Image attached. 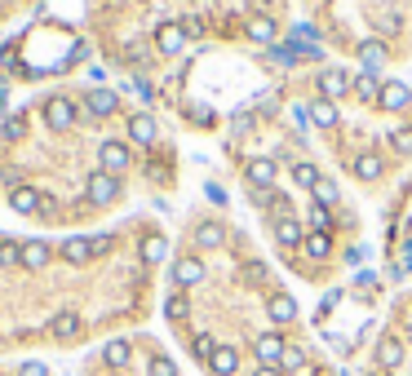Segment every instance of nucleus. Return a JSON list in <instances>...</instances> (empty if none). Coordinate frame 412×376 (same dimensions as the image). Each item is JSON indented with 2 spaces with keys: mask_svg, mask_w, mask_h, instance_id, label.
Here are the masks:
<instances>
[{
  "mask_svg": "<svg viewBox=\"0 0 412 376\" xmlns=\"http://www.w3.org/2000/svg\"><path fill=\"white\" fill-rule=\"evenodd\" d=\"M84 195H89L93 209H106V204L120 199V177H116V173H93L89 186H84Z\"/></svg>",
  "mask_w": 412,
  "mask_h": 376,
  "instance_id": "obj_1",
  "label": "nucleus"
},
{
  "mask_svg": "<svg viewBox=\"0 0 412 376\" xmlns=\"http://www.w3.org/2000/svg\"><path fill=\"white\" fill-rule=\"evenodd\" d=\"M319 98H328V102H337V98H346L350 89H355V80H350V71H342V67H324L319 76Z\"/></svg>",
  "mask_w": 412,
  "mask_h": 376,
  "instance_id": "obj_2",
  "label": "nucleus"
},
{
  "mask_svg": "<svg viewBox=\"0 0 412 376\" xmlns=\"http://www.w3.org/2000/svg\"><path fill=\"white\" fill-rule=\"evenodd\" d=\"M284 336L280 332H262L258 341H253V354H258V363L262 368H280V359H284Z\"/></svg>",
  "mask_w": 412,
  "mask_h": 376,
  "instance_id": "obj_3",
  "label": "nucleus"
},
{
  "mask_svg": "<svg viewBox=\"0 0 412 376\" xmlns=\"http://www.w3.org/2000/svg\"><path fill=\"white\" fill-rule=\"evenodd\" d=\"M408 102H412V89L404 80H381V93H377L381 111H408Z\"/></svg>",
  "mask_w": 412,
  "mask_h": 376,
  "instance_id": "obj_4",
  "label": "nucleus"
},
{
  "mask_svg": "<svg viewBox=\"0 0 412 376\" xmlns=\"http://www.w3.org/2000/svg\"><path fill=\"white\" fill-rule=\"evenodd\" d=\"M98 160H102V173H125L133 155H129L125 142H102V147H98Z\"/></svg>",
  "mask_w": 412,
  "mask_h": 376,
  "instance_id": "obj_5",
  "label": "nucleus"
},
{
  "mask_svg": "<svg viewBox=\"0 0 412 376\" xmlns=\"http://www.w3.org/2000/svg\"><path fill=\"white\" fill-rule=\"evenodd\" d=\"M45 120H49V129H71L76 124V102H67V98H54V102H45Z\"/></svg>",
  "mask_w": 412,
  "mask_h": 376,
  "instance_id": "obj_6",
  "label": "nucleus"
},
{
  "mask_svg": "<svg viewBox=\"0 0 412 376\" xmlns=\"http://www.w3.org/2000/svg\"><path fill=\"white\" fill-rule=\"evenodd\" d=\"M200 279H204V261L200 257H177L173 261V284L177 288H196Z\"/></svg>",
  "mask_w": 412,
  "mask_h": 376,
  "instance_id": "obj_7",
  "label": "nucleus"
},
{
  "mask_svg": "<svg viewBox=\"0 0 412 376\" xmlns=\"http://www.w3.org/2000/svg\"><path fill=\"white\" fill-rule=\"evenodd\" d=\"M209 372L213 376H235L239 372V350L235 345H217L209 354Z\"/></svg>",
  "mask_w": 412,
  "mask_h": 376,
  "instance_id": "obj_8",
  "label": "nucleus"
},
{
  "mask_svg": "<svg viewBox=\"0 0 412 376\" xmlns=\"http://www.w3.org/2000/svg\"><path fill=\"white\" fill-rule=\"evenodd\" d=\"M129 138L138 142V147H155V115H147V111L129 115Z\"/></svg>",
  "mask_w": 412,
  "mask_h": 376,
  "instance_id": "obj_9",
  "label": "nucleus"
},
{
  "mask_svg": "<svg viewBox=\"0 0 412 376\" xmlns=\"http://www.w3.org/2000/svg\"><path fill=\"white\" fill-rule=\"evenodd\" d=\"M266 314H271V323H293V319H297V301L288 297V293H271Z\"/></svg>",
  "mask_w": 412,
  "mask_h": 376,
  "instance_id": "obj_10",
  "label": "nucleus"
},
{
  "mask_svg": "<svg viewBox=\"0 0 412 376\" xmlns=\"http://www.w3.org/2000/svg\"><path fill=\"white\" fill-rule=\"evenodd\" d=\"M244 177H248L253 190H271V186H275V160H253V164L244 168Z\"/></svg>",
  "mask_w": 412,
  "mask_h": 376,
  "instance_id": "obj_11",
  "label": "nucleus"
},
{
  "mask_svg": "<svg viewBox=\"0 0 412 376\" xmlns=\"http://www.w3.org/2000/svg\"><path fill=\"white\" fill-rule=\"evenodd\" d=\"M386 58H390V54H386L381 40H363V44H359V63H363V71H372V76L386 67Z\"/></svg>",
  "mask_w": 412,
  "mask_h": 376,
  "instance_id": "obj_12",
  "label": "nucleus"
},
{
  "mask_svg": "<svg viewBox=\"0 0 412 376\" xmlns=\"http://www.w3.org/2000/svg\"><path fill=\"white\" fill-rule=\"evenodd\" d=\"M226 244V226L222 222H200L196 226V248H222Z\"/></svg>",
  "mask_w": 412,
  "mask_h": 376,
  "instance_id": "obj_13",
  "label": "nucleus"
},
{
  "mask_svg": "<svg viewBox=\"0 0 412 376\" xmlns=\"http://www.w3.org/2000/svg\"><path fill=\"white\" fill-rule=\"evenodd\" d=\"M93 252H98V248H93V239H84V235H71L67 244H63V257H67L71 265H84Z\"/></svg>",
  "mask_w": 412,
  "mask_h": 376,
  "instance_id": "obj_14",
  "label": "nucleus"
},
{
  "mask_svg": "<svg viewBox=\"0 0 412 376\" xmlns=\"http://www.w3.org/2000/svg\"><path fill=\"white\" fill-rule=\"evenodd\" d=\"M22 265H27V270H45V265H49V244H45V239H27V244H22Z\"/></svg>",
  "mask_w": 412,
  "mask_h": 376,
  "instance_id": "obj_15",
  "label": "nucleus"
},
{
  "mask_svg": "<svg viewBox=\"0 0 412 376\" xmlns=\"http://www.w3.org/2000/svg\"><path fill=\"white\" fill-rule=\"evenodd\" d=\"M84 106H89V111H93V115H98V120H106V115H116V106H120V98H116V93H111V89H89V102H84Z\"/></svg>",
  "mask_w": 412,
  "mask_h": 376,
  "instance_id": "obj_16",
  "label": "nucleus"
},
{
  "mask_svg": "<svg viewBox=\"0 0 412 376\" xmlns=\"http://www.w3.org/2000/svg\"><path fill=\"white\" fill-rule=\"evenodd\" d=\"M155 49H160V54H182V49H187V31H182V27H160V31H155Z\"/></svg>",
  "mask_w": 412,
  "mask_h": 376,
  "instance_id": "obj_17",
  "label": "nucleus"
},
{
  "mask_svg": "<svg viewBox=\"0 0 412 376\" xmlns=\"http://www.w3.org/2000/svg\"><path fill=\"white\" fill-rule=\"evenodd\" d=\"M337 102H328V98H315L310 102V124H319V129H337Z\"/></svg>",
  "mask_w": 412,
  "mask_h": 376,
  "instance_id": "obj_18",
  "label": "nucleus"
},
{
  "mask_svg": "<svg viewBox=\"0 0 412 376\" xmlns=\"http://www.w3.org/2000/svg\"><path fill=\"white\" fill-rule=\"evenodd\" d=\"M9 204H14V213H40V190L14 186V190H9Z\"/></svg>",
  "mask_w": 412,
  "mask_h": 376,
  "instance_id": "obj_19",
  "label": "nucleus"
},
{
  "mask_svg": "<svg viewBox=\"0 0 412 376\" xmlns=\"http://www.w3.org/2000/svg\"><path fill=\"white\" fill-rule=\"evenodd\" d=\"M377 363H381L386 372H390V368H399V363H404V341H395V336L377 341Z\"/></svg>",
  "mask_w": 412,
  "mask_h": 376,
  "instance_id": "obj_20",
  "label": "nucleus"
},
{
  "mask_svg": "<svg viewBox=\"0 0 412 376\" xmlns=\"http://www.w3.org/2000/svg\"><path fill=\"white\" fill-rule=\"evenodd\" d=\"M275 239H280L284 248H297V244H306V235H301V226L293 222V217H280V222H275Z\"/></svg>",
  "mask_w": 412,
  "mask_h": 376,
  "instance_id": "obj_21",
  "label": "nucleus"
},
{
  "mask_svg": "<svg viewBox=\"0 0 412 376\" xmlns=\"http://www.w3.org/2000/svg\"><path fill=\"white\" fill-rule=\"evenodd\" d=\"M168 257V239L164 235H147V239H142V261H147V265H160Z\"/></svg>",
  "mask_w": 412,
  "mask_h": 376,
  "instance_id": "obj_22",
  "label": "nucleus"
},
{
  "mask_svg": "<svg viewBox=\"0 0 412 376\" xmlns=\"http://www.w3.org/2000/svg\"><path fill=\"white\" fill-rule=\"evenodd\" d=\"M49 332L58 336V341H71V336H76V332H80V314H71V310H63V314H58V319L49 323Z\"/></svg>",
  "mask_w": 412,
  "mask_h": 376,
  "instance_id": "obj_23",
  "label": "nucleus"
},
{
  "mask_svg": "<svg viewBox=\"0 0 412 376\" xmlns=\"http://www.w3.org/2000/svg\"><path fill=\"white\" fill-rule=\"evenodd\" d=\"M102 359H106V368H129V359H133V350H129V341H106V350H102Z\"/></svg>",
  "mask_w": 412,
  "mask_h": 376,
  "instance_id": "obj_24",
  "label": "nucleus"
},
{
  "mask_svg": "<svg viewBox=\"0 0 412 376\" xmlns=\"http://www.w3.org/2000/svg\"><path fill=\"white\" fill-rule=\"evenodd\" d=\"M355 93H359L363 102H377V93H381V80L372 76V71H359V76H355Z\"/></svg>",
  "mask_w": 412,
  "mask_h": 376,
  "instance_id": "obj_25",
  "label": "nucleus"
},
{
  "mask_svg": "<svg viewBox=\"0 0 412 376\" xmlns=\"http://www.w3.org/2000/svg\"><path fill=\"white\" fill-rule=\"evenodd\" d=\"M306 252H310L315 261H324V257L333 252V239L324 235V230H310V235H306Z\"/></svg>",
  "mask_w": 412,
  "mask_h": 376,
  "instance_id": "obj_26",
  "label": "nucleus"
},
{
  "mask_svg": "<svg viewBox=\"0 0 412 376\" xmlns=\"http://www.w3.org/2000/svg\"><path fill=\"white\" fill-rule=\"evenodd\" d=\"M248 35H253L258 44H275V22H271V18H253V22H248Z\"/></svg>",
  "mask_w": 412,
  "mask_h": 376,
  "instance_id": "obj_27",
  "label": "nucleus"
},
{
  "mask_svg": "<svg viewBox=\"0 0 412 376\" xmlns=\"http://www.w3.org/2000/svg\"><path fill=\"white\" fill-rule=\"evenodd\" d=\"M355 177L377 181V177H381V160H377V155H359V160H355Z\"/></svg>",
  "mask_w": 412,
  "mask_h": 376,
  "instance_id": "obj_28",
  "label": "nucleus"
},
{
  "mask_svg": "<svg viewBox=\"0 0 412 376\" xmlns=\"http://www.w3.org/2000/svg\"><path fill=\"white\" fill-rule=\"evenodd\" d=\"M301 368H306V350H301V345H284L280 372H301Z\"/></svg>",
  "mask_w": 412,
  "mask_h": 376,
  "instance_id": "obj_29",
  "label": "nucleus"
},
{
  "mask_svg": "<svg viewBox=\"0 0 412 376\" xmlns=\"http://www.w3.org/2000/svg\"><path fill=\"white\" fill-rule=\"evenodd\" d=\"M337 195H342V186H337L333 177H319V181H315V204H324V209H328Z\"/></svg>",
  "mask_w": 412,
  "mask_h": 376,
  "instance_id": "obj_30",
  "label": "nucleus"
},
{
  "mask_svg": "<svg viewBox=\"0 0 412 376\" xmlns=\"http://www.w3.org/2000/svg\"><path fill=\"white\" fill-rule=\"evenodd\" d=\"M319 177H324V173H319L310 160H297V164H293V181H297V186H315Z\"/></svg>",
  "mask_w": 412,
  "mask_h": 376,
  "instance_id": "obj_31",
  "label": "nucleus"
},
{
  "mask_svg": "<svg viewBox=\"0 0 412 376\" xmlns=\"http://www.w3.org/2000/svg\"><path fill=\"white\" fill-rule=\"evenodd\" d=\"M187 310H191V301L182 297V293H168L164 297V314H168V319H187Z\"/></svg>",
  "mask_w": 412,
  "mask_h": 376,
  "instance_id": "obj_32",
  "label": "nucleus"
},
{
  "mask_svg": "<svg viewBox=\"0 0 412 376\" xmlns=\"http://www.w3.org/2000/svg\"><path fill=\"white\" fill-rule=\"evenodd\" d=\"M213 350H217V341H213V336H209V332H200V336H191V354H196V359H204V363H209V354H213Z\"/></svg>",
  "mask_w": 412,
  "mask_h": 376,
  "instance_id": "obj_33",
  "label": "nucleus"
},
{
  "mask_svg": "<svg viewBox=\"0 0 412 376\" xmlns=\"http://www.w3.org/2000/svg\"><path fill=\"white\" fill-rule=\"evenodd\" d=\"M248 279V284H266V279H271V265L266 261H244V270H239Z\"/></svg>",
  "mask_w": 412,
  "mask_h": 376,
  "instance_id": "obj_34",
  "label": "nucleus"
},
{
  "mask_svg": "<svg viewBox=\"0 0 412 376\" xmlns=\"http://www.w3.org/2000/svg\"><path fill=\"white\" fill-rule=\"evenodd\" d=\"M151 376H177V363L168 359V354H155L151 359Z\"/></svg>",
  "mask_w": 412,
  "mask_h": 376,
  "instance_id": "obj_35",
  "label": "nucleus"
},
{
  "mask_svg": "<svg viewBox=\"0 0 412 376\" xmlns=\"http://www.w3.org/2000/svg\"><path fill=\"white\" fill-rule=\"evenodd\" d=\"M22 133H27V120H22V115H9V120H5V138H9V142H18Z\"/></svg>",
  "mask_w": 412,
  "mask_h": 376,
  "instance_id": "obj_36",
  "label": "nucleus"
},
{
  "mask_svg": "<svg viewBox=\"0 0 412 376\" xmlns=\"http://www.w3.org/2000/svg\"><path fill=\"white\" fill-rule=\"evenodd\" d=\"M253 129H258V120H253V115H235V120H231V133H235V138H248Z\"/></svg>",
  "mask_w": 412,
  "mask_h": 376,
  "instance_id": "obj_37",
  "label": "nucleus"
},
{
  "mask_svg": "<svg viewBox=\"0 0 412 376\" xmlns=\"http://www.w3.org/2000/svg\"><path fill=\"white\" fill-rule=\"evenodd\" d=\"M377 31H381V35H395V31H399V14H390V9L377 14Z\"/></svg>",
  "mask_w": 412,
  "mask_h": 376,
  "instance_id": "obj_38",
  "label": "nucleus"
},
{
  "mask_svg": "<svg viewBox=\"0 0 412 376\" xmlns=\"http://www.w3.org/2000/svg\"><path fill=\"white\" fill-rule=\"evenodd\" d=\"M306 217H310V226H328V209H324V204H310V209H306Z\"/></svg>",
  "mask_w": 412,
  "mask_h": 376,
  "instance_id": "obj_39",
  "label": "nucleus"
},
{
  "mask_svg": "<svg viewBox=\"0 0 412 376\" xmlns=\"http://www.w3.org/2000/svg\"><path fill=\"white\" fill-rule=\"evenodd\" d=\"M275 102H280V98H275V89L271 93H258V98H253V111H275Z\"/></svg>",
  "mask_w": 412,
  "mask_h": 376,
  "instance_id": "obj_40",
  "label": "nucleus"
},
{
  "mask_svg": "<svg viewBox=\"0 0 412 376\" xmlns=\"http://www.w3.org/2000/svg\"><path fill=\"white\" fill-rule=\"evenodd\" d=\"M0 261H5V265H18V261H22V248H18V244H5V248H0Z\"/></svg>",
  "mask_w": 412,
  "mask_h": 376,
  "instance_id": "obj_41",
  "label": "nucleus"
},
{
  "mask_svg": "<svg viewBox=\"0 0 412 376\" xmlns=\"http://www.w3.org/2000/svg\"><path fill=\"white\" fill-rule=\"evenodd\" d=\"M35 217H45V222H54V217H58V204H54L49 195H40V213H35Z\"/></svg>",
  "mask_w": 412,
  "mask_h": 376,
  "instance_id": "obj_42",
  "label": "nucleus"
},
{
  "mask_svg": "<svg viewBox=\"0 0 412 376\" xmlns=\"http://www.w3.org/2000/svg\"><path fill=\"white\" fill-rule=\"evenodd\" d=\"M18 376H49V368H45V363H22V368H18Z\"/></svg>",
  "mask_w": 412,
  "mask_h": 376,
  "instance_id": "obj_43",
  "label": "nucleus"
},
{
  "mask_svg": "<svg viewBox=\"0 0 412 376\" xmlns=\"http://www.w3.org/2000/svg\"><path fill=\"white\" fill-rule=\"evenodd\" d=\"M395 151H412V129H404V133H395Z\"/></svg>",
  "mask_w": 412,
  "mask_h": 376,
  "instance_id": "obj_44",
  "label": "nucleus"
},
{
  "mask_svg": "<svg viewBox=\"0 0 412 376\" xmlns=\"http://www.w3.org/2000/svg\"><path fill=\"white\" fill-rule=\"evenodd\" d=\"M328 345L337 350V354H350V341H346V336H337V332H328Z\"/></svg>",
  "mask_w": 412,
  "mask_h": 376,
  "instance_id": "obj_45",
  "label": "nucleus"
},
{
  "mask_svg": "<svg viewBox=\"0 0 412 376\" xmlns=\"http://www.w3.org/2000/svg\"><path fill=\"white\" fill-rule=\"evenodd\" d=\"M182 31H187V40H191V35H204V27H200L196 18H187V22H182Z\"/></svg>",
  "mask_w": 412,
  "mask_h": 376,
  "instance_id": "obj_46",
  "label": "nucleus"
},
{
  "mask_svg": "<svg viewBox=\"0 0 412 376\" xmlns=\"http://www.w3.org/2000/svg\"><path fill=\"white\" fill-rule=\"evenodd\" d=\"M253 376H284V372H280V368H258Z\"/></svg>",
  "mask_w": 412,
  "mask_h": 376,
  "instance_id": "obj_47",
  "label": "nucleus"
},
{
  "mask_svg": "<svg viewBox=\"0 0 412 376\" xmlns=\"http://www.w3.org/2000/svg\"><path fill=\"white\" fill-rule=\"evenodd\" d=\"M404 252H408V261H412V239H408V244H404Z\"/></svg>",
  "mask_w": 412,
  "mask_h": 376,
  "instance_id": "obj_48",
  "label": "nucleus"
},
{
  "mask_svg": "<svg viewBox=\"0 0 412 376\" xmlns=\"http://www.w3.org/2000/svg\"><path fill=\"white\" fill-rule=\"evenodd\" d=\"M368 376H381V372H368Z\"/></svg>",
  "mask_w": 412,
  "mask_h": 376,
  "instance_id": "obj_49",
  "label": "nucleus"
},
{
  "mask_svg": "<svg viewBox=\"0 0 412 376\" xmlns=\"http://www.w3.org/2000/svg\"><path fill=\"white\" fill-rule=\"evenodd\" d=\"M31 5H40V0H31Z\"/></svg>",
  "mask_w": 412,
  "mask_h": 376,
  "instance_id": "obj_50",
  "label": "nucleus"
}]
</instances>
